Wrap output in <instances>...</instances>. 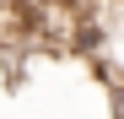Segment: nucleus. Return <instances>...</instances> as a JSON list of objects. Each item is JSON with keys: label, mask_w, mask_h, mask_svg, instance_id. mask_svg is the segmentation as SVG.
<instances>
[{"label": "nucleus", "mask_w": 124, "mask_h": 119, "mask_svg": "<svg viewBox=\"0 0 124 119\" xmlns=\"http://www.w3.org/2000/svg\"><path fill=\"white\" fill-rule=\"evenodd\" d=\"M113 114L124 119V76H119V81H113Z\"/></svg>", "instance_id": "f257e3e1"}]
</instances>
